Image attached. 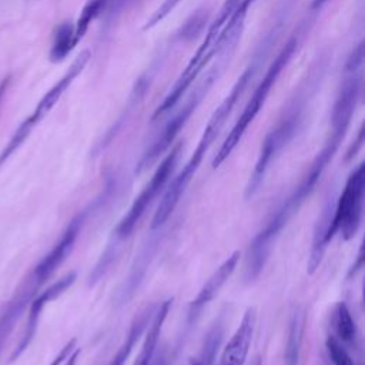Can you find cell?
Here are the masks:
<instances>
[{
	"instance_id": "obj_8",
	"label": "cell",
	"mask_w": 365,
	"mask_h": 365,
	"mask_svg": "<svg viewBox=\"0 0 365 365\" xmlns=\"http://www.w3.org/2000/svg\"><path fill=\"white\" fill-rule=\"evenodd\" d=\"M291 217L292 214L289 212V210L284 204H281L271 214V217L267 220L264 227L252 238V241L247 248L245 259H244V279L247 282H252L259 277V274L262 272L269 258L271 250L279 232L288 224Z\"/></svg>"
},
{
	"instance_id": "obj_22",
	"label": "cell",
	"mask_w": 365,
	"mask_h": 365,
	"mask_svg": "<svg viewBox=\"0 0 365 365\" xmlns=\"http://www.w3.org/2000/svg\"><path fill=\"white\" fill-rule=\"evenodd\" d=\"M362 143H364V130L361 128L359 130V134H358V140L355 141V144L348 150V153H346V157H345V160L348 161V160H351V158H354V155L359 151V148L362 147Z\"/></svg>"
},
{
	"instance_id": "obj_16",
	"label": "cell",
	"mask_w": 365,
	"mask_h": 365,
	"mask_svg": "<svg viewBox=\"0 0 365 365\" xmlns=\"http://www.w3.org/2000/svg\"><path fill=\"white\" fill-rule=\"evenodd\" d=\"M304 328H305V312L298 308L295 309L289 321L287 345L284 352L285 365H298L301 345L304 339Z\"/></svg>"
},
{
	"instance_id": "obj_15",
	"label": "cell",
	"mask_w": 365,
	"mask_h": 365,
	"mask_svg": "<svg viewBox=\"0 0 365 365\" xmlns=\"http://www.w3.org/2000/svg\"><path fill=\"white\" fill-rule=\"evenodd\" d=\"M155 307H157V304L147 305L144 309H141L138 312V315L130 324V328L125 334L124 341L121 342L117 352L113 355V358L110 359V362L107 365H124L128 361L134 346L137 345L138 339L144 334V331H145V328H147V325H148V322H150V319H151V317L155 311Z\"/></svg>"
},
{
	"instance_id": "obj_24",
	"label": "cell",
	"mask_w": 365,
	"mask_h": 365,
	"mask_svg": "<svg viewBox=\"0 0 365 365\" xmlns=\"http://www.w3.org/2000/svg\"><path fill=\"white\" fill-rule=\"evenodd\" d=\"M78 356H80V348H74V351L67 356V359L64 361V365H77V361H78Z\"/></svg>"
},
{
	"instance_id": "obj_18",
	"label": "cell",
	"mask_w": 365,
	"mask_h": 365,
	"mask_svg": "<svg viewBox=\"0 0 365 365\" xmlns=\"http://www.w3.org/2000/svg\"><path fill=\"white\" fill-rule=\"evenodd\" d=\"M334 328L336 332V339L342 344H352L356 336L355 321L345 302H338L334 312Z\"/></svg>"
},
{
	"instance_id": "obj_25",
	"label": "cell",
	"mask_w": 365,
	"mask_h": 365,
	"mask_svg": "<svg viewBox=\"0 0 365 365\" xmlns=\"http://www.w3.org/2000/svg\"><path fill=\"white\" fill-rule=\"evenodd\" d=\"M7 87H9V78H4V81L0 84V104L3 101V97H4L6 91H7Z\"/></svg>"
},
{
	"instance_id": "obj_3",
	"label": "cell",
	"mask_w": 365,
	"mask_h": 365,
	"mask_svg": "<svg viewBox=\"0 0 365 365\" xmlns=\"http://www.w3.org/2000/svg\"><path fill=\"white\" fill-rule=\"evenodd\" d=\"M240 1L241 0H225V3L222 4V7H221V10L217 16V19L210 26L204 41L201 43V46L198 47V50L195 51L192 58L188 61L185 70L181 73V76L175 81L171 91L167 94V97L163 100V103L155 110V113L153 115V120H157L158 117L165 114L168 110H171L177 104V101L181 98V96L191 86L192 80H195V77L200 74L202 67L214 57L215 51L211 50V47L215 44L218 34L221 33L224 24L228 21V19L231 17L232 11L235 10V7L238 6Z\"/></svg>"
},
{
	"instance_id": "obj_27",
	"label": "cell",
	"mask_w": 365,
	"mask_h": 365,
	"mask_svg": "<svg viewBox=\"0 0 365 365\" xmlns=\"http://www.w3.org/2000/svg\"><path fill=\"white\" fill-rule=\"evenodd\" d=\"M251 365H262V364H261V358H259V356H255V359L252 361Z\"/></svg>"
},
{
	"instance_id": "obj_2",
	"label": "cell",
	"mask_w": 365,
	"mask_h": 365,
	"mask_svg": "<svg viewBox=\"0 0 365 365\" xmlns=\"http://www.w3.org/2000/svg\"><path fill=\"white\" fill-rule=\"evenodd\" d=\"M299 43V36L294 34L288 43L285 44V47L281 50V53L277 56L275 61L269 66V68L267 70L262 81L259 83V86L255 88L252 97L250 98V101L247 103L245 108L242 110L240 118L237 120V123L234 124V127L231 128L230 134L227 135V138L224 140V143L221 144L220 150L217 151L215 157L212 158V168H218L228 157L230 154L234 151V148L238 145V143L241 141L242 135L245 134L247 128L250 127V124L254 121V118L257 117V114L259 113L261 107L264 106L271 87L275 84L278 76L281 74V71L285 68V66L288 64V61L291 60L294 51L297 50V46Z\"/></svg>"
},
{
	"instance_id": "obj_14",
	"label": "cell",
	"mask_w": 365,
	"mask_h": 365,
	"mask_svg": "<svg viewBox=\"0 0 365 365\" xmlns=\"http://www.w3.org/2000/svg\"><path fill=\"white\" fill-rule=\"evenodd\" d=\"M334 202L332 200H328L325 205L322 207L318 220L314 227V235H312V242H311V250H309V257H308V264H307V272L312 275L327 251V247L329 244L331 234H329V227H331V220H332V211H334Z\"/></svg>"
},
{
	"instance_id": "obj_4",
	"label": "cell",
	"mask_w": 365,
	"mask_h": 365,
	"mask_svg": "<svg viewBox=\"0 0 365 365\" xmlns=\"http://www.w3.org/2000/svg\"><path fill=\"white\" fill-rule=\"evenodd\" d=\"M301 113H302L301 104L294 103L288 108L287 114L282 115L278 124L264 138L258 158L255 161V167L245 187V192H244L245 200H251L258 192V190L264 182L268 168L295 135L297 128L301 123V115H302Z\"/></svg>"
},
{
	"instance_id": "obj_23",
	"label": "cell",
	"mask_w": 365,
	"mask_h": 365,
	"mask_svg": "<svg viewBox=\"0 0 365 365\" xmlns=\"http://www.w3.org/2000/svg\"><path fill=\"white\" fill-rule=\"evenodd\" d=\"M362 262H364V250L362 247L359 248V252H358V258H356V262L349 268V272H348V277H352L355 275L361 268H362Z\"/></svg>"
},
{
	"instance_id": "obj_1",
	"label": "cell",
	"mask_w": 365,
	"mask_h": 365,
	"mask_svg": "<svg viewBox=\"0 0 365 365\" xmlns=\"http://www.w3.org/2000/svg\"><path fill=\"white\" fill-rule=\"evenodd\" d=\"M264 54H265V51L258 54L255 57V60L245 68V71L241 74V77L238 78V81L232 87L230 96L220 104V107L211 115V118H210L208 124L205 125L204 133H202L194 153L191 154V157L188 158V161L185 163L182 170L164 188V194H163V197L158 202V207H157V210L153 215L150 230L154 231V230H158L160 227H163L167 222V220L171 217V214L174 212V210L178 205L181 197L184 195L187 187L190 185L192 177L195 175L197 170L200 168V164H201L204 155L207 154L211 144L214 143V140L220 134L225 120L228 118L234 106L237 104V101L242 96V93H244L245 87L248 86L250 80L254 77L258 66L261 64V58L264 57Z\"/></svg>"
},
{
	"instance_id": "obj_17",
	"label": "cell",
	"mask_w": 365,
	"mask_h": 365,
	"mask_svg": "<svg viewBox=\"0 0 365 365\" xmlns=\"http://www.w3.org/2000/svg\"><path fill=\"white\" fill-rule=\"evenodd\" d=\"M76 46L74 41V26L70 21L61 23L54 33L51 50H50V60L57 63L61 61Z\"/></svg>"
},
{
	"instance_id": "obj_11",
	"label": "cell",
	"mask_w": 365,
	"mask_h": 365,
	"mask_svg": "<svg viewBox=\"0 0 365 365\" xmlns=\"http://www.w3.org/2000/svg\"><path fill=\"white\" fill-rule=\"evenodd\" d=\"M241 258L240 251H234L231 255H228L220 267L208 277V279L202 284L194 299L188 305V312H187V321L188 324H194L195 319L198 318L200 312L220 294L221 288L224 284L230 279V277L234 274L238 262Z\"/></svg>"
},
{
	"instance_id": "obj_20",
	"label": "cell",
	"mask_w": 365,
	"mask_h": 365,
	"mask_svg": "<svg viewBox=\"0 0 365 365\" xmlns=\"http://www.w3.org/2000/svg\"><path fill=\"white\" fill-rule=\"evenodd\" d=\"M325 346H327L328 355L334 365H355L354 359L345 349L344 344L341 341H338L335 336H328Z\"/></svg>"
},
{
	"instance_id": "obj_10",
	"label": "cell",
	"mask_w": 365,
	"mask_h": 365,
	"mask_svg": "<svg viewBox=\"0 0 365 365\" xmlns=\"http://www.w3.org/2000/svg\"><path fill=\"white\" fill-rule=\"evenodd\" d=\"M77 274L76 272H68L66 274L63 278L57 279L56 282H53L50 287H47L46 289H43L41 292H38L30 302L29 305V314H27V322L24 327V331L21 334V338L19 341V344L16 345V348L13 349L9 362H14L17 361L21 354L29 348V345L31 344L36 332H37V327H38V321L41 317V312L44 309V307L54 301L56 298H58L61 294H64L76 281Z\"/></svg>"
},
{
	"instance_id": "obj_12",
	"label": "cell",
	"mask_w": 365,
	"mask_h": 365,
	"mask_svg": "<svg viewBox=\"0 0 365 365\" xmlns=\"http://www.w3.org/2000/svg\"><path fill=\"white\" fill-rule=\"evenodd\" d=\"M255 324L257 311L254 307H248L234 334L224 345L218 365H245L255 331Z\"/></svg>"
},
{
	"instance_id": "obj_5",
	"label": "cell",
	"mask_w": 365,
	"mask_h": 365,
	"mask_svg": "<svg viewBox=\"0 0 365 365\" xmlns=\"http://www.w3.org/2000/svg\"><path fill=\"white\" fill-rule=\"evenodd\" d=\"M365 195V164L359 163L356 168L348 175L342 192L334 202L332 220L329 227L331 238L338 232L344 241L352 240L362 221Z\"/></svg>"
},
{
	"instance_id": "obj_21",
	"label": "cell",
	"mask_w": 365,
	"mask_h": 365,
	"mask_svg": "<svg viewBox=\"0 0 365 365\" xmlns=\"http://www.w3.org/2000/svg\"><path fill=\"white\" fill-rule=\"evenodd\" d=\"M76 346H77V339H76V338L70 339V341L58 351V354L51 359V362H50L48 365H61V364L67 359V356L74 351Z\"/></svg>"
},
{
	"instance_id": "obj_19",
	"label": "cell",
	"mask_w": 365,
	"mask_h": 365,
	"mask_svg": "<svg viewBox=\"0 0 365 365\" xmlns=\"http://www.w3.org/2000/svg\"><path fill=\"white\" fill-rule=\"evenodd\" d=\"M106 0H88L86 3V6L81 10V14L77 20V24L74 27V41L76 44L83 38V36L86 34L90 23L97 17L98 11L101 10V7L104 6Z\"/></svg>"
},
{
	"instance_id": "obj_26",
	"label": "cell",
	"mask_w": 365,
	"mask_h": 365,
	"mask_svg": "<svg viewBox=\"0 0 365 365\" xmlns=\"http://www.w3.org/2000/svg\"><path fill=\"white\" fill-rule=\"evenodd\" d=\"M328 0H314L312 1V9H319L321 6H324Z\"/></svg>"
},
{
	"instance_id": "obj_13",
	"label": "cell",
	"mask_w": 365,
	"mask_h": 365,
	"mask_svg": "<svg viewBox=\"0 0 365 365\" xmlns=\"http://www.w3.org/2000/svg\"><path fill=\"white\" fill-rule=\"evenodd\" d=\"M171 305H173V298H167L161 304H157L155 311L144 331L145 335H144L141 348H140L133 365H151V362L155 356L158 339H160V335H161L164 322L168 317Z\"/></svg>"
},
{
	"instance_id": "obj_7",
	"label": "cell",
	"mask_w": 365,
	"mask_h": 365,
	"mask_svg": "<svg viewBox=\"0 0 365 365\" xmlns=\"http://www.w3.org/2000/svg\"><path fill=\"white\" fill-rule=\"evenodd\" d=\"M180 153H181V144L174 145L171 148V151L160 163V165L155 168L150 181L143 187L140 194L131 202L127 212L121 217V220L115 225V228L113 231V235L115 240H125L131 235L135 225L143 218L147 208L150 207V204L155 200V197L160 194V191H163L167 187V184L175 170Z\"/></svg>"
},
{
	"instance_id": "obj_6",
	"label": "cell",
	"mask_w": 365,
	"mask_h": 365,
	"mask_svg": "<svg viewBox=\"0 0 365 365\" xmlns=\"http://www.w3.org/2000/svg\"><path fill=\"white\" fill-rule=\"evenodd\" d=\"M227 56L228 54H218V61L214 64V67L210 68V71L201 80L198 87L194 90V93L190 96V98L184 103L182 108L177 114H174V117L164 127L161 135H158V138L144 151V154L137 165V170H135L137 174H140L144 170H147L148 167H151L158 160V157L170 148V145L173 144L177 134L181 131V128L185 125V123L191 117L195 107L200 104L202 96L207 93V90L211 87V84L217 80L218 74L221 73V70L225 64V60L228 58Z\"/></svg>"
},
{
	"instance_id": "obj_9",
	"label": "cell",
	"mask_w": 365,
	"mask_h": 365,
	"mask_svg": "<svg viewBox=\"0 0 365 365\" xmlns=\"http://www.w3.org/2000/svg\"><path fill=\"white\" fill-rule=\"evenodd\" d=\"M97 204L98 202H93L88 207L78 211L70 220V222L67 224L66 230L60 235L58 241L53 245V248L31 269L44 284L48 281L50 277H53V274L60 268V265L68 258V255L74 250L76 241H77L86 221L88 220L90 214L96 210Z\"/></svg>"
}]
</instances>
